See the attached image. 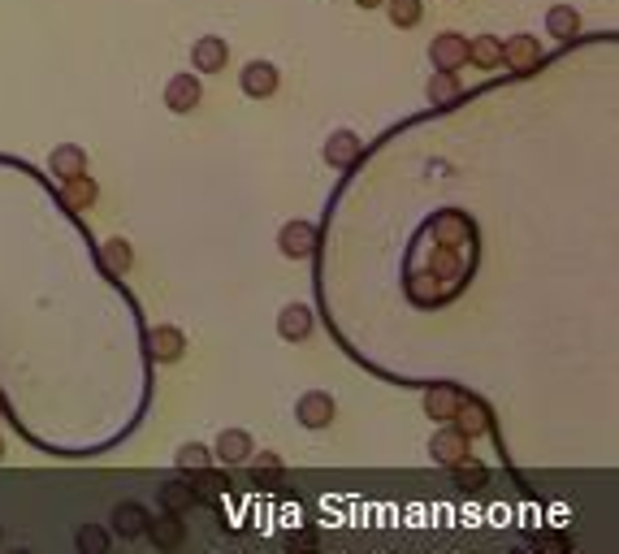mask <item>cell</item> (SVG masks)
Here are the masks:
<instances>
[{"label": "cell", "mask_w": 619, "mask_h": 554, "mask_svg": "<svg viewBox=\"0 0 619 554\" xmlns=\"http://www.w3.org/2000/svg\"><path fill=\"white\" fill-rule=\"evenodd\" d=\"M503 65L516 74H533L537 65H542V44H537L533 35H511L503 44Z\"/></svg>", "instance_id": "obj_1"}, {"label": "cell", "mask_w": 619, "mask_h": 554, "mask_svg": "<svg viewBox=\"0 0 619 554\" xmlns=\"http://www.w3.org/2000/svg\"><path fill=\"white\" fill-rule=\"evenodd\" d=\"M278 252L286 260H308L316 252V226H308V221H286L278 234Z\"/></svg>", "instance_id": "obj_2"}, {"label": "cell", "mask_w": 619, "mask_h": 554, "mask_svg": "<svg viewBox=\"0 0 619 554\" xmlns=\"http://www.w3.org/2000/svg\"><path fill=\"white\" fill-rule=\"evenodd\" d=\"M152 537L156 550H178L182 542H187V524H182L178 511H161V516H148V529H143Z\"/></svg>", "instance_id": "obj_3"}, {"label": "cell", "mask_w": 619, "mask_h": 554, "mask_svg": "<svg viewBox=\"0 0 619 554\" xmlns=\"http://www.w3.org/2000/svg\"><path fill=\"white\" fill-rule=\"evenodd\" d=\"M468 442L459 429H442V433H433V442H429V455L438 459L442 468H455V464H468L472 451H468Z\"/></svg>", "instance_id": "obj_4"}, {"label": "cell", "mask_w": 619, "mask_h": 554, "mask_svg": "<svg viewBox=\"0 0 619 554\" xmlns=\"http://www.w3.org/2000/svg\"><path fill=\"white\" fill-rule=\"evenodd\" d=\"M239 83H243V91L252 100H265V96H273V91H278L282 74H278V65H269V61H247L243 74H239Z\"/></svg>", "instance_id": "obj_5"}, {"label": "cell", "mask_w": 619, "mask_h": 554, "mask_svg": "<svg viewBox=\"0 0 619 554\" xmlns=\"http://www.w3.org/2000/svg\"><path fill=\"white\" fill-rule=\"evenodd\" d=\"M226 61H230V44H226V39H217V35L195 39L191 65H195L200 74H221V70H226Z\"/></svg>", "instance_id": "obj_6"}, {"label": "cell", "mask_w": 619, "mask_h": 554, "mask_svg": "<svg viewBox=\"0 0 619 554\" xmlns=\"http://www.w3.org/2000/svg\"><path fill=\"white\" fill-rule=\"evenodd\" d=\"M200 104V74H174L165 83V109L169 113H191Z\"/></svg>", "instance_id": "obj_7"}, {"label": "cell", "mask_w": 619, "mask_h": 554, "mask_svg": "<svg viewBox=\"0 0 619 554\" xmlns=\"http://www.w3.org/2000/svg\"><path fill=\"white\" fill-rule=\"evenodd\" d=\"M295 420L304 429H325L329 420H334V399H329L325 390H308L304 399L295 403Z\"/></svg>", "instance_id": "obj_8"}, {"label": "cell", "mask_w": 619, "mask_h": 554, "mask_svg": "<svg viewBox=\"0 0 619 554\" xmlns=\"http://www.w3.org/2000/svg\"><path fill=\"white\" fill-rule=\"evenodd\" d=\"M429 61L438 65V70H459V65L468 61V39L455 35V31H442V35L429 44Z\"/></svg>", "instance_id": "obj_9"}, {"label": "cell", "mask_w": 619, "mask_h": 554, "mask_svg": "<svg viewBox=\"0 0 619 554\" xmlns=\"http://www.w3.org/2000/svg\"><path fill=\"white\" fill-rule=\"evenodd\" d=\"M455 429L464 433V438H481V433H490V407H485L481 399H459V407H455Z\"/></svg>", "instance_id": "obj_10"}, {"label": "cell", "mask_w": 619, "mask_h": 554, "mask_svg": "<svg viewBox=\"0 0 619 554\" xmlns=\"http://www.w3.org/2000/svg\"><path fill=\"white\" fill-rule=\"evenodd\" d=\"M148 351H152L156 364H174L178 355L187 351V338H182L178 325H156L152 334H148Z\"/></svg>", "instance_id": "obj_11"}, {"label": "cell", "mask_w": 619, "mask_h": 554, "mask_svg": "<svg viewBox=\"0 0 619 554\" xmlns=\"http://www.w3.org/2000/svg\"><path fill=\"white\" fill-rule=\"evenodd\" d=\"M355 161H360V135H351V130H334V135L325 139V165L351 169Z\"/></svg>", "instance_id": "obj_12"}, {"label": "cell", "mask_w": 619, "mask_h": 554, "mask_svg": "<svg viewBox=\"0 0 619 554\" xmlns=\"http://www.w3.org/2000/svg\"><path fill=\"white\" fill-rule=\"evenodd\" d=\"M312 308H304V303H286V308L278 312V334L286 342H304L312 334Z\"/></svg>", "instance_id": "obj_13"}, {"label": "cell", "mask_w": 619, "mask_h": 554, "mask_svg": "<svg viewBox=\"0 0 619 554\" xmlns=\"http://www.w3.org/2000/svg\"><path fill=\"white\" fill-rule=\"evenodd\" d=\"M459 399H464V390H459V386H429V394H425V416L438 420V425H451Z\"/></svg>", "instance_id": "obj_14"}, {"label": "cell", "mask_w": 619, "mask_h": 554, "mask_svg": "<svg viewBox=\"0 0 619 554\" xmlns=\"http://www.w3.org/2000/svg\"><path fill=\"white\" fill-rule=\"evenodd\" d=\"M226 490H230L226 472H213V468H200V472H195V481H191L195 503H204V507H221V498H226Z\"/></svg>", "instance_id": "obj_15"}, {"label": "cell", "mask_w": 619, "mask_h": 554, "mask_svg": "<svg viewBox=\"0 0 619 554\" xmlns=\"http://www.w3.org/2000/svg\"><path fill=\"white\" fill-rule=\"evenodd\" d=\"M221 464H243V459H252V438H247L243 429H226L217 438V451H213Z\"/></svg>", "instance_id": "obj_16"}, {"label": "cell", "mask_w": 619, "mask_h": 554, "mask_svg": "<svg viewBox=\"0 0 619 554\" xmlns=\"http://www.w3.org/2000/svg\"><path fill=\"white\" fill-rule=\"evenodd\" d=\"M48 165H52V174L65 182V178L83 174V169H87V156H83V148H74V143H61V148L48 156Z\"/></svg>", "instance_id": "obj_17"}, {"label": "cell", "mask_w": 619, "mask_h": 554, "mask_svg": "<svg viewBox=\"0 0 619 554\" xmlns=\"http://www.w3.org/2000/svg\"><path fill=\"white\" fill-rule=\"evenodd\" d=\"M546 31H550V39H563V44H568V39L581 31V13L572 5H555L546 13Z\"/></svg>", "instance_id": "obj_18"}, {"label": "cell", "mask_w": 619, "mask_h": 554, "mask_svg": "<svg viewBox=\"0 0 619 554\" xmlns=\"http://www.w3.org/2000/svg\"><path fill=\"white\" fill-rule=\"evenodd\" d=\"M468 61L481 65V70H494V65L503 61V44H498V35H477V39H468Z\"/></svg>", "instance_id": "obj_19"}, {"label": "cell", "mask_w": 619, "mask_h": 554, "mask_svg": "<svg viewBox=\"0 0 619 554\" xmlns=\"http://www.w3.org/2000/svg\"><path fill=\"white\" fill-rule=\"evenodd\" d=\"M433 239H438L442 247H459L468 239V221L464 213H442L438 221H433Z\"/></svg>", "instance_id": "obj_20"}, {"label": "cell", "mask_w": 619, "mask_h": 554, "mask_svg": "<svg viewBox=\"0 0 619 554\" xmlns=\"http://www.w3.org/2000/svg\"><path fill=\"white\" fill-rule=\"evenodd\" d=\"M429 104H455L459 100V78H455V70H438V74H429Z\"/></svg>", "instance_id": "obj_21"}, {"label": "cell", "mask_w": 619, "mask_h": 554, "mask_svg": "<svg viewBox=\"0 0 619 554\" xmlns=\"http://www.w3.org/2000/svg\"><path fill=\"white\" fill-rule=\"evenodd\" d=\"M113 524L122 537H143V529H148V511H143L139 503H122L113 511Z\"/></svg>", "instance_id": "obj_22"}, {"label": "cell", "mask_w": 619, "mask_h": 554, "mask_svg": "<svg viewBox=\"0 0 619 554\" xmlns=\"http://www.w3.org/2000/svg\"><path fill=\"white\" fill-rule=\"evenodd\" d=\"M100 265H104V273L122 277L130 265H135V256H130V243L126 239H109V243L100 247Z\"/></svg>", "instance_id": "obj_23"}, {"label": "cell", "mask_w": 619, "mask_h": 554, "mask_svg": "<svg viewBox=\"0 0 619 554\" xmlns=\"http://www.w3.org/2000/svg\"><path fill=\"white\" fill-rule=\"evenodd\" d=\"M156 498H161V511H178V516H182L187 507H195V494H191L187 481H165Z\"/></svg>", "instance_id": "obj_24"}, {"label": "cell", "mask_w": 619, "mask_h": 554, "mask_svg": "<svg viewBox=\"0 0 619 554\" xmlns=\"http://www.w3.org/2000/svg\"><path fill=\"white\" fill-rule=\"evenodd\" d=\"M65 204L70 208H91L96 204V182L87 178V169L83 174H74V178H65Z\"/></svg>", "instance_id": "obj_25"}, {"label": "cell", "mask_w": 619, "mask_h": 554, "mask_svg": "<svg viewBox=\"0 0 619 554\" xmlns=\"http://www.w3.org/2000/svg\"><path fill=\"white\" fill-rule=\"evenodd\" d=\"M386 9H390V22L399 26V31H412V26L425 18V5H420V0H386Z\"/></svg>", "instance_id": "obj_26"}, {"label": "cell", "mask_w": 619, "mask_h": 554, "mask_svg": "<svg viewBox=\"0 0 619 554\" xmlns=\"http://www.w3.org/2000/svg\"><path fill=\"white\" fill-rule=\"evenodd\" d=\"M74 546L83 554H104V550H109V533L96 529V524H83V529L74 533Z\"/></svg>", "instance_id": "obj_27"}, {"label": "cell", "mask_w": 619, "mask_h": 554, "mask_svg": "<svg viewBox=\"0 0 619 554\" xmlns=\"http://www.w3.org/2000/svg\"><path fill=\"white\" fill-rule=\"evenodd\" d=\"M208 459H213V451H208V446L187 442V446L178 451V468H182V472H200V468H208Z\"/></svg>", "instance_id": "obj_28"}, {"label": "cell", "mask_w": 619, "mask_h": 554, "mask_svg": "<svg viewBox=\"0 0 619 554\" xmlns=\"http://www.w3.org/2000/svg\"><path fill=\"white\" fill-rule=\"evenodd\" d=\"M451 472H455V485H459V490H481V485L490 481V472L477 468L472 459H468V464H455Z\"/></svg>", "instance_id": "obj_29"}, {"label": "cell", "mask_w": 619, "mask_h": 554, "mask_svg": "<svg viewBox=\"0 0 619 554\" xmlns=\"http://www.w3.org/2000/svg\"><path fill=\"white\" fill-rule=\"evenodd\" d=\"M252 477H282V459L278 455H256V468H252Z\"/></svg>", "instance_id": "obj_30"}, {"label": "cell", "mask_w": 619, "mask_h": 554, "mask_svg": "<svg viewBox=\"0 0 619 554\" xmlns=\"http://www.w3.org/2000/svg\"><path fill=\"white\" fill-rule=\"evenodd\" d=\"M286 546H291V550H316V546H321V537H316L312 529H304V533H291V537H286Z\"/></svg>", "instance_id": "obj_31"}, {"label": "cell", "mask_w": 619, "mask_h": 554, "mask_svg": "<svg viewBox=\"0 0 619 554\" xmlns=\"http://www.w3.org/2000/svg\"><path fill=\"white\" fill-rule=\"evenodd\" d=\"M360 9H377V5H386V0H355Z\"/></svg>", "instance_id": "obj_32"}, {"label": "cell", "mask_w": 619, "mask_h": 554, "mask_svg": "<svg viewBox=\"0 0 619 554\" xmlns=\"http://www.w3.org/2000/svg\"><path fill=\"white\" fill-rule=\"evenodd\" d=\"M0 455H5V442H0Z\"/></svg>", "instance_id": "obj_33"}]
</instances>
